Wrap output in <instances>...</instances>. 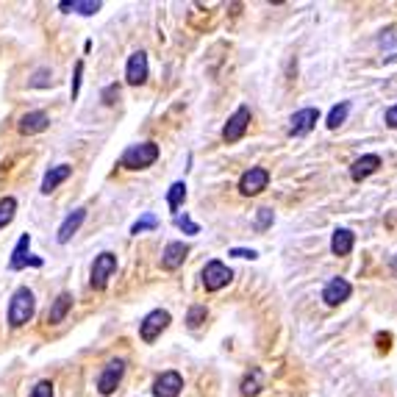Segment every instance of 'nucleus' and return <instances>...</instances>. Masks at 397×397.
<instances>
[{
  "label": "nucleus",
  "instance_id": "1",
  "mask_svg": "<svg viewBox=\"0 0 397 397\" xmlns=\"http://www.w3.org/2000/svg\"><path fill=\"white\" fill-rule=\"evenodd\" d=\"M33 311H36L33 292H31L28 286H20V289L11 295V300H8V325H11V328H22L25 322H31Z\"/></svg>",
  "mask_w": 397,
  "mask_h": 397
},
{
  "label": "nucleus",
  "instance_id": "2",
  "mask_svg": "<svg viewBox=\"0 0 397 397\" xmlns=\"http://www.w3.org/2000/svg\"><path fill=\"white\" fill-rule=\"evenodd\" d=\"M156 159H159V145H156V142H142V145H131V148L123 153L120 167H125V170H145V167H150Z\"/></svg>",
  "mask_w": 397,
  "mask_h": 397
},
{
  "label": "nucleus",
  "instance_id": "3",
  "mask_svg": "<svg viewBox=\"0 0 397 397\" xmlns=\"http://www.w3.org/2000/svg\"><path fill=\"white\" fill-rule=\"evenodd\" d=\"M231 278H233V270L228 264L217 261V258L203 267V286H205V292H219L222 286L231 283Z\"/></svg>",
  "mask_w": 397,
  "mask_h": 397
},
{
  "label": "nucleus",
  "instance_id": "4",
  "mask_svg": "<svg viewBox=\"0 0 397 397\" xmlns=\"http://www.w3.org/2000/svg\"><path fill=\"white\" fill-rule=\"evenodd\" d=\"M114 272H117V256L114 253H100L92 261V278H89V283L95 289H106V283H109V278Z\"/></svg>",
  "mask_w": 397,
  "mask_h": 397
},
{
  "label": "nucleus",
  "instance_id": "5",
  "mask_svg": "<svg viewBox=\"0 0 397 397\" xmlns=\"http://www.w3.org/2000/svg\"><path fill=\"white\" fill-rule=\"evenodd\" d=\"M123 375H125V361H123V359H111V361L103 367L100 378H98V392L103 397L114 395V389L120 387Z\"/></svg>",
  "mask_w": 397,
  "mask_h": 397
},
{
  "label": "nucleus",
  "instance_id": "6",
  "mask_svg": "<svg viewBox=\"0 0 397 397\" xmlns=\"http://www.w3.org/2000/svg\"><path fill=\"white\" fill-rule=\"evenodd\" d=\"M170 325V311H164V309H156V311H150L142 322H139V336H142V342H156L159 339V334L164 331Z\"/></svg>",
  "mask_w": 397,
  "mask_h": 397
},
{
  "label": "nucleus",
  "instance_id": "7",
  "mask_svg": "<svg viewBox=\"0 0 397 397\" xmlns=\"http://www.w3.org/2000/svg\"><path fill=\"white\" fill-rule=\"evenodd\" d=\"M247 125H250V109H247V106H239V109L228 117V123H225V128H222V139H225L228 145L239 142V139L244 137Z\"/></svg>",
  "mask_w": 397,
  "mask_h": 397
},
{
  "label": "nucleus",
  "instance_id": "8",
  "mask_svg": "<svg viewBox=\"0 0 397 397\" xmlns=\"http://www.w3.org/2000/svg\"><path fill=\"white\" fill-rule=\"evenodd\" d=\"M270 184V173L264 167H250L242 178H239V192L244 198H253V195H261Z\"/></svg>",
  "mask_w": 397,
  "mask_h": 397
},
{
  "label": "nucleus",
  "instance_id": "9",
  "mask_svg": "<svg viewBox=\"0 0 397 397\" xmlns=\"http://www.w3.org/2000/svg\"><path fill=\"white\" fill-rule=\"evenodd\" d=\"M317 123H320V109H300L289 120V134L292 137H306Z\"/></svg>",
  "mask_w": 397,
  "mask_h": 397
},
{
  "label": "nucleus",
  "instance_id": "10",
  "mask_svg": "<svg viewBox=\"0 0 397 397\" xmlns=\"http://www.w3.org/2000/svg\"><path fill=\"white\" fill-rule=\"evenodd\" d=\"M184 389V378L170 370V373H162L156 381H153V397H178Z\"/></svg>",
  "mask_w": 397,
  "mask_h": 397
},
{
  "label": "nucleus",
  "instance_id": "11",
  "mask_svg": "<svg viewBox=\"0 0 397 397\" xmlns=\"http://www.w3.org/2000/svg\"><path fill=\"white\" fill-rule=\"evenodd\" d=\"M125 81H128L131 86H139V84L148 81V53H145V50L131 53L128 67H125Z\"/></svg>",
  "mask_w": 397,
  "mask_h": 397
},
{
  "label": "nucleus",
  "instance_id": "12",
  "mask_svg": "<svg viewBox=\"0 0 397 397\" xmlns=\"http://www.w3.org/2000/svg\"><path fill=\"white\" fill-rule=\"evenodd\" d=\"M350 295H353V286H350L345 278H331L328 286L322 289V300H325L328 306H339V303H345Z\"/></svg>",
  "mask_w": 397,
  "mask_h": 397
},
{
  "label": "nucleus",
  "instance_id": "13",
  "mask_svg": "<svg viewBox=\"0 0 397 397\" xmlns=\"http://www.w3.org/2000/svg\"><path fill=\"white\" fill-rule=\"evenodd\" d=\"M20 134H42L45 128H50V117L45 114V111H28V114H22L20 117Z\"/></svg>",
  "mask_w": 397,
  "mask_h": 397
},
{
  "label": "nucleus",
  "instance_id": "14",
  "mask_svg": "<svg viewBox=\"0 0 397 397\" xmlns=\"http://www.w3.org/2000/svg\"><path fill=\"white\" fill-rule=\"evenodd\" d=\"M187 256H189V244H184V242H170V244L164 247V253H162V267H164V270H178Z\"/></svg>",
  "mask_w": 397,
  "mask_h": 397
},
{
  "label": "nucleus",
  "instance_id": "15",
  "mask_svg": "<svg viewBox=\"0 0 397 397\" xmlns=\"http://www.w3.org/2000/svg\"><path fill=\"white\" fill-rule=\"evenodd\" d=\"M378 167H381V156L367 153V156H361V159H356V162H353V167H350V178H353V181H364V178H370Z\"/></svg>",
  "mask_w": 397,
  "mask_h": 397
},
{
  "label": "nucleus",
  "instance_id": "16",
  "mask_svg": "<svg viewBox=\"0 0 397 397\" xmlns=\"http://www.w3.org/2000/svg\"><path fill=\"white\" fill-rule=\"evenodd\" d=\"M28 247H31V236L25 233V236H20V242H17L14 253H11V261H8V267H11V270H22L25 264L42 267V258H28Z\"/></svg>",
  "mask_w": 397,
  "mask_h": 397
},
{
  "label": "nucleus",
  "instance_id": "17",
  "mask_svg": "<svg viewBox=\"0 0 397 397\" xmlns=\"http://www.w3.org/2000/svg\"><path fill=\"white\" fill-rule=\"evenodd\" d=\"M84 219H86V208H75L72 214H67V219L61 222V228H59V242L64 244V242H70L72 239V233H78V228L84 225Z\"/></svg>",
  "mask_w": 397,
  "mask_h": 397
},
{
  "label": "nucleus",
  "instance_id": "18",
  "mask_svg": "<svg viewBox=\"0 0 397 397\" xmlns=\"http://www.w3.org/2000/svg\"><path fill=\"white\" fill-rule=\"evenodd\" d=\"M70 173H72V167L70 164H59V167H50L47 173H45V178H42V192L45 195H50L59 184H64L67 178H70Z\"/></svg>",
  "mask_w": 397,
  "mask_h": 397
},
{
  "label": "nucleus",
  "instance_id": "19",
  "mask_svg": "<svg viewBox=\"0 0 397 397\" xmlns=\"http://www.w3.org/2000/svg\"><path fill=\"white\" fill-rule=\"evenodd\" d=\"M353 244H356L353 231H348V228H336L334 231V236H331V253L334 256H348L353 250Z\"/></svg>",
  "mask_w": 397,
  "mask_h": 397
},
{
  "label": "nucleus",
  "instance_id": "20",
  "mask_svg": "<svg viewBox=\"0 0 397 397\" xmlns=\"http://www.w3.org/2000/svg\"><path fill=\"white\" fill-rule=\"evenodd\" d=\"M70 309H72V295H70V292H61V295L53 300L50 311H47V322H50V325H59V322L67 317Z\"/></svg>",
  "mask_w": 397,
  "mask_h": 397
},
{
  "label": "nucleus",
  "instance_id": "21",
  "mask_svg": "<svg viewBox=\"0 0 397 397\" xmlns=\"http://www.w3.org/2000/svg\"><path fill=\"white\" fill-rule=\"evenodd\" d=\"M59 8H61V11H78V14L92 17V14L100 11V3H98V0H61Z\"/></svg>",
  "mask_w": 397,
  "mask_h": 397
},
{
  "label": "nucleus",
  "instance_id": "22",
  "mask_svg": "<svg viewBox=\"0 0 397 397\" xmlns=\"http://www.w3.org/2000/svg\"><path fill=\"white\" fill-rule=\"evenodd\" d=\"M261 384H264L261 370H250V375L242 381V395H244V397H256L258 392H261Z\"/></svg>",
  "mask_w": 397,
  "mask_h": 397
},
{
  "label": "nucleus",
  "instance_id": "23",
  "mask_svg": "<svg viewBox=\"0 0 397 397\" xmlns=\"http://www.w3.org/2000/svg\"><path fill=\"white\" fill-rule=\"evenodd\" d=\"M348 114H350V103H348V100H342L339 106H334V109H331V114H328V123H325V125H328L331 131H336V128L348 120Z\"/></svg>",
  "mask_w": 397,
  "mask_h": 397
},
{
  "label": "nucleus",
  "instance_id": "24",
  "mask_svg": "<svg viewBox=\"0 0 397 397\" xmlns=\"http://www.w3.org/2000/svg\"><path fill=\"white\" fill-rule=\"evenodd\" d=\"M184 198H187V184H184V181H176V184L170 187V192H167V205L178 214V208H181Z\"/></svg>",
  "mask_w": 397,
  "mask_h": 397
},
{
  "label": "nucleus",
  "instance_id": "25",
  "mask_svg": "<svg viewBox=\"0 0 397 397\" xmlns=\"http://www.w3.org/2000/svg\"><path fill=\"white\" fill-rule=\"evenodd\" d=\"M153 228H159V217H156V214H145L142 219H137V222L131 225V233H134V236H139V233L153 231Z\"/></svg>",
  "mask_w": 397,
  "mask_h": 397
},
{
  "label": "nucleus",
  "instance_id": "26",
  "mask_svg": "<svg viewBox=\"0 0 397 397\" xmlns=\"http://www.w3.org/2000/svg\"><path fill=\"white\" fill-rule=\"evenodd\" d=\"M205 317H208V309H205V306H192L189 314H187V325H189L192 331H198L200 325L205 322Z\"/></svg>",
  "mask_w": 397,
  "mask_h": 397
},
{
  "label": "nucleus",
  "instance_id": "27",
  "mask_svg": "<svg viewBox=\"0 0 397 397\" xmlns=\"http://www.w3.org/2000/svg\"><path fill=\"white\" fill-rule=\"evenodd\" d=\"M14 211H17V200L14 198L0 200V228H6V225L14 219Z\"/></svg>",
  "mask_w": 397,
  "mask_h": 397
},
{
  "label": "nucleus",
  "instance_id": "28",
  "mask_svg": "<svg viewBox=\"0 0 397 397\" xmlns=\"http://www.w3.org/2000/svg\"><path fill=\"white\" fill-rule=\"evenodd\" d=\"M176 225H178L181 231H187V233H200V225L189 219V214H184V217H181V214H176Z\"/></svg>",
  "mask_w": 397,
  "mask_h": 397
},
{
  "label": "nucleus",
  "instance_id": "29",
  "mask_svg": "<svg viewBox=\"0 0 397 397\" xmlns=\"http://www.w3.org/2000/svg\"><path fill=\"white\" fill-rule=\"evenodd\" d=\"M272 219H275L272 208H258V217H256V228H258V231H264V228H270V225H272Z\"/></svg>",
  "mask_w": 397,
  "mask_h": 397
},
{
  "label": "nucleus",
  "instance_id": "30",
  "mask_svg": "<svg viewBox=\"0 0 397 397\" xmlns=\"http://www.w3.org/2000/svg\"><path fill=\"white\" fill-rule=\"evenodd\" d=\"M28 397H53V384H50V381H39V384L31 389Z\"/></svg>",
  "mask_w": 397,
  "mask_h": 397
},
{
  "label": "nucleus",
  "instance_id": "31",
  "mask_svg": "<svg viewBox=\"0 0 397 397\" xmlns=\"http://www.w3.org/2000/svg\"><path fill=\"white\" fill-rule=\"evenodd\" d=\"M117 98H120V86H117V84H111V86L103 89V103H106V106H111Z\"/></svg>",
  "mask_w": 397,
  "mask_h": 397
},
{
  "label": "nucleus",
  "instance_id": "32",
  "mask_svg": "<svg viewBox=\"0 0 397 397\" xmlns=\"http://www.w3.org/2000/svg\"><path fill=\"white\" fill-rule=\"evenodd\" d=\"M81 72H84V61L75 64V78H72V100L78 98V86H81Z\"/></svg>",
  "mask_w": 397,
  "mask_h": 397
},
{
  "label": "nucleus",
  "instance_id": "33",
  "mask_svg": "<svg viewBox=\"0 0 397 397\" xmlns=\"http://www.w3.org/2000/svg\"><path fill=\"white\" fill-rule=\"evenodd\" d=\"M231 256H236V258H250V261L258 258V253H256V250H247V247H233Z\"/></svg>",
  "mask_w": 397,
  "mask_h": 397
},
{
  "label": "nucleus",
  "instance_id": "34",
  "mask_svg": "<svg viewBox=\"0 0 397 397\" xmlns=\"http://www.w3.org/2000/svg\"><path fill=\"white\" fill-rule=\"evenodd\" d=\"M47 75H50L47 70H39V72H36V78H33L31 84H33V86H47V84L53 81V78H47Z\"/></svg>",
  "mask_w": 397,
  "mask_h": 397
},
{
  "label": "nucleus",
  "instance_id": "35",
  "mask_svg": "<svg viewBox=\"0 0 397 397\" xmlns=\"http://www.w3.org/2000/svg\"><path fill=\"white\" fill-rule=\"evenodd\" d=\"M387 125H389V128H397V106H389V109H387Z\"/></svg>",
  "mask_w": 397,
  "mask_h": 397
}]
</instances>
